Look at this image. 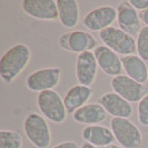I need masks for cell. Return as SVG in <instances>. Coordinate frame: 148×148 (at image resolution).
<instances>
[{
  "label": "cell",
  "instance_id": "cell-1",
  "mask_svg": "<svg viewBox=\"0 0 148 148\" xmlns=\"http://www.w3.org/2000/svg\"><path fill=\"white\" fill-rule=\"evenodd\" d=\"M31 60V49L26 44H16L7 49L0 58V77L10 85L21 75Z\"/></svg>",
  "mask_w": 148,
  "mask_h": 148
},
{
  "label": "cell",
  "instance_id": "cell-2",
  "mask_svg": "<svg viewBox=\"0 0 148 148\" xmlns=\"http://www.w3.org/2000/svg\"><path fill=\"white\" fill-rule=\"evenodd\" d=\"M23 133L35 148H48L51 144L50 127L41 114L30 112L23 119Z\"/></svg>",
  "mask_w": 148,
  "mask_h": 148
},
{
  "label": "cell",
  "instance_id": "cell-3",
  "mask_svg": "<svg viewBox=\"0 0 148 148\" xmlns=\"http://www.w3.org/2000/svg\"><path fill=\"white\" fill-rule=\"evenodd\" d=\"M37 107L40 114L53 124H61L67 119L68 111L64 99L56 90H47L37 95Z\"/></svg>",
  "mask_w": 148,
  "mask_h": 148
},
{
  "label": "cell",
  "instance_id": "cell-4",
  "mask_svg": "<svg viewBox=\"0 0 148 148\" xmlns=\"http://www.w3.org/2000/svg\"><path fill=\"white\" fill-rule=\"evenodd\" d=\"M99 38L103 41V45L110 48L112 51L118 55L129 56L137 52L136 48V39L125 32L118 27L111 26L107 29L99 32Z\"/></svg>",
  "mask_w": 148,
  "mask_h": 148
},
{
  "label": "cell",
  "instance_id": "cell-5",
  "mask_svg": "<svg viewBox=\"0 0 148 148\" xmlns=\"http://www.w3.org/2000/svg\"><path fill=\"white\" fill-rule=\"evenodd\" d=\"M115 139L123 148H139L143 143L140 129L128 118H115L109 121Z\"/></svg>",
  "mask_w": 148,
  "mask_h": 148
},
{
  "label": "cell",
  "instance_id": "cell-6",
  "mask_svg": "<svg viewBox=\"0 0 148 148\" xmlns=\"http://www.w3.org/2000/svg\"><path fill=\"white\" fill-rule=\"evenodd\" d=\"M58 45L62 50L77 55L94 51L99 46L96 38L89 31L85 30H74L60 35L58 38Z\"/></svg>",
  "mask_w": 148,
  "mask_h": 148
},
{
  "label": "cell",
  "instance_id": "cell-7",
  "mask_svg": "<svg viewBox=\"0 0 148 148\" xmlns=\"http://www.w3.org/2000/svg\"><path fill=\"white\" fill-rule=\"evenodd\" d=\"M61 78V69L58 67H45L30 73L26 79V86L30 91L42 92L47 90H55L59 85Z\"/></svg>",
  "mask_w": 148,
  "mask_h": 148
},
{
  "label": "cell",
  "instance_id": "cell-8",
  "mask_svg": "<svg viewBox=\"0 0 148 148\" xmlns=\"http://www.w3.org/2000/svg\"><path fill=\"white\" fill-rule=\"evenodd\" d=\"M110 86L114 92L125 98L130 104L139 103L148 94V88L145 85L137 82L127 75H119L111 78Z\"/></svg>",
  "mask_w": 148,
  "mask_h": 148
},
{
  "label": "cell",
  "instance_id": "cell-9",
  "mask_svg": "<svg viewBox=\"0 0 148 148\" xmlns=\"http://www.w3.org/2000/svg\"><path fill=\"white\" fill-rule=\"evenodd\" d=\"M117 20V9L112 6H100L87 12L82 18V25L91 32H100L112 26Z\"/></svg>",
  "mask_w": 148,
  "mask_h": 148
},
{
  "label": "cell",
  "instance_id": "cell-10",
  "mask_svg": "<svg viewBox=\"0 0 148 148\" xmlns=\"http://www.w3.org/2000/svg\"><path fill=\"white\" fill-rule=\"evenodd\" d=\"M98 62L94 51L82 52L76 57V79L78 84L91 87L95 82L98 73Z\"/></svg>",
  "mask_w": 148,
  "mask_h": 148
},
{
  "label": "cell",
  "instance_id": "cell-11",
  "mask_svg": "<svg viewBox=\"0 0 148 148\" xmlns=\"http://www.w3.org/2000/svg\"><path fill=\"white\" fill-rule=\"evenodd\" d=\"M21 8L26 15L38 20H58L57 1L53 0H23Z\"/></svg>",
  "mask_w": 148,
  "mask_h": 148
},
{
  "label": "cell",
  "instance_id": "cell-12",
  "mask_svg": "<svg viewBox=\"0 0 148 148\" xmlns=\"http://www.w3.org/2000/svg\"><path fill=\"white\" fill-rule=\"evenodd\" d=\"M95 57L98 62L99 69L105 75L109 76L111 78L117 77L119 75H123V64L121 57H119L118 53L112 51L110 48H108L105 45H99L94 50Z\"/></svg>",
  "mask_w": 148,
  "mask_h": 148
},
{
  "label": "cell",
  "instance_id": "cell-13",
  "mask_svg": "<svg viewBox=\"0 0 148 148\" xmlns=\"http://www.w3.org/2000/svg\"><path fill=\"white\" fill-rule=\"evenodd\" d=\"M117 23L118 28L133 37L138 36L143 28L139 12L130 5L129 1H121L117 7Z\"/></svg>",
  "mask_w": 148,
  "mask_h": 148
},
{
  "label": "cell",
  "instance_id": "cell-14",
  "mask_svg": "<svg viewBox=\"0 0 148 148\" xmlns=\"http://www.w3.org/2000/svg\"><path fill=\"white\" fill-rule=\"evenodd\" d=\"M99 104L104 107L108 115L115 118H129L133 115L132 104L114 91L104 92L99 97Z\"/></svg>",
  "mask_w": 148,
  "mask_h": 148
},
{
  "label": "cell",
  "instance_id": "cell-15",
  "mask_svg": "<svg viewBox=\"0 0 148 148\" xmlns=\"http://www.w3.org/2000/svg\"><path fill=\"white\" fill-rule=\"evenodd\" d=\"M107 111L99 103H89L75 111L73 114V119L79 125L94 126L100 125L105 121L107 119Z\"/></svg>",
  "mask_w": 148,
  "mask_h": 148
},
{
  "label": "cell",
  "instance_id": "cell-16",
  "mask_svg": "<svg viewBox=\"0 0 148 148\" xmlns=\"http://www.w3.org/2000/svg\"><path fill=\"white\" fill-rule=\"evenodd\" d=\"M82 138L85 140V143L103 148L112 145L114 141L116 140L110 127H106L103 125L86 126L85 128H82Z\"/></svg>",
  "mask_w": 148,
  "mask_h": 148
},
{
  "label": "cell",
  "instance_id": "cell-17",
  "mask_svg": "<svg viewBox=\"0 0 148 148\" xmlns=\"http://www.w3.org/2000/svg\"><path fill=\"white\" fill-rule=\"evenodd\" d=\"M92 94L94 90L88 86L78 84L70 87L64 97V103L68 114H74L76 110L88 104L90 98L92 97Z\"/></svg>",
  "mask_w": 148,
  "mask_h": 148
},
{
  "label": "cell",
  "instance_id": "cell-18",
  "mask_svg": "<svg viewBox=\"0 0 148 148\" xmlns=\"http://www.w3.org/2000/svg\"><path fill=\"white\" fill-rule=\"evenodd\" d=\"M121 64L126 75L132 79L143 85L148 80V65L138 55L121 57Z\"/></svg>",
  "mask_w": 148,
  "mask_h": 148
},
{
  "label": "cell",
  "instance_id": "cell-19",
  "mask_svg": "<svg viewBox=\"0 0 148 148\" xmlns=\"http://www.w3.org/2000/svg\"><path fill=\"white\" fill-rule=\"evenodd\" d=\"M58 20L67 29L75 28L79 22L80 10L76 0H57Z\"/></svg>",
  "mask_w": 148,
  "mask_h": 148
},
{
  "label": "cell",
  "instance_id": "cell-20",
  "mask_svg": "<svg viewBox=\"0 0 148 148\" xmlns=\"http://www.w3.org/2000/svg\"><path fill=\"white\" fill-rule=\"evenodd\" d=\"M23 139L20 133L11 129L0 130V148H22Z\"/></svg>",
  "mask_w": 148,
  "mask_h": 148
},
{
  "label": "cell",
  "instance_id": "cell-21",
  "mask_svg": "<svg viewBox=\"0 0 148 148\" xmlns=\"http://www.w3.org/2000/svg\"><path fill=\"white\" fill-rule=\"evenodd\" d=\"M137 55L143 60L148 61V27L143 26L138 36L136 38Z\"/></svg>",
  "mask_w": 148,
  "mask_h": 148
},
{
  "label": "cell",
  "instance_id": "cell-22",
  "mask_svg": "<svg viewBox=\"0 0 148 148\" xmlns=\"http://www.w3.org/2000/svg\"><path fill=\"white\" fill-rule=\"evenodd\" d=\"M137 119L141 126H148V94L138 103L137 106Z\"/></svg>",
  "mask_w": 148,
  "mask_h": 148
},
{
  "label": "cell",
  "instance_id": "cell-23",
  "mask_svg": "<svg viewBox=\"0 0 148 148\" xmlns=\"http://www.w3.org/2000/svg\"><path fill=\"white\" fill-rule=\"evenodd\" d=\"M129 2L136 10H140V12L148 9V0H129Z\"/></svg>",
  "mask_w": 148,
  "mask_h": 148
},
{
  "label": "cell",
  "instance_id": "cell-24",
  "mask_svg": "<svg viewBox=\"0 0 148 148\" xmlns=\"http://www.w3.org/2000/svg\"><path fill=\"white\" fill-rule=\"evenodd\" d=\"M50 148H80V146L73 140H66V141H61L59 144L55 145Z\"/></svg>",
  "mask_w": 148,
  "mask_h": 148
},
{
  "label": "cell",
  "instance_id": "cell-25",
  "mask_svg": "<svg viewBox=\"0 0 148 148\" xmlns=\"http://www.w3.org/2000/svg\"><path fill=\"white\" fill-rule=\"evenodd\" d=\"M139 17H140L141 22H143L145 26H147L148 27V9H146V10H144V11L139 12Z\"/></svg>",
  "mask_w": 148,
  "mask_h": 148
},
{
  "label": "cell",
  "instance_id": "cell-26",
  "mask_svg": "<svg viewBox=\"0 0 148 148\" xmlns=\"http://www.w3.org/2000/svg\"><path fill=\"white\" fill-rule=\"evenodd\" d=\"M80 148H98V147L94 146V145H90L88 143H84L82 146H80Z\"/></svg>",
  "mask_w": 148,
  "mask_h": 148
},
{
  "label": "cell",
  "instance_id": "cell-27",
  "mask_svg": "<svg viewBox=\"0 0 148 148\" xmlns=\"http://www.w3.org/2000/svg\"><path fill=\"white\" fill-rule=\"evenodd\" d=\"M105 148H123V147L119 146V145H116V144H112V145H109V146H107V147Z\"/></svg>",
  "mask_w": 148,
  "mask_h": 148
}]
</instances>
